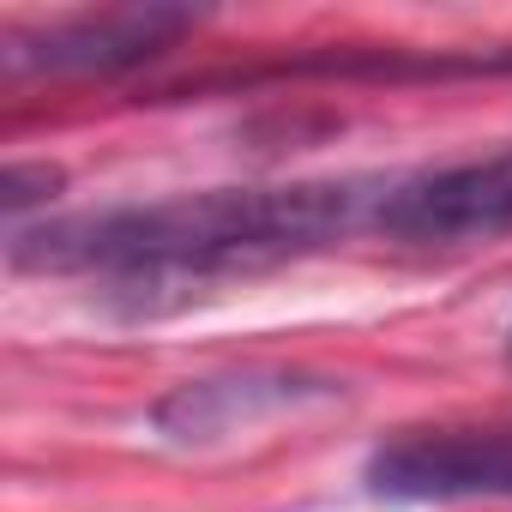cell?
<instances>
[{
  "label": "cell",
  "mask_w": 512,
  "mask_h": 512,
  "mask_svg": "<svg viewBox=\"0 0 512 512\" xmlns=\"http://www.w3.org/2000/svg\"><path fill=\"white\" fill-rule=\"evenodd\" d=\"M374 229L410 247H476L512 235V145L386 181Z\"/></svg>",
  "instance_id": "7a4b0ae2"
},
{
  "label": "cell",
  "mask_w": 512,
  "mask_h": 512,
  "mask_svg": "<svg viewBox=\"0 0 512 512\" xmlns=\"http://www.w3.org/2000/svg\"><path fill=\"white\" fill-rule=\"evenodd\" d=\"M344 380L308 374V368H235V374H205L181 380L151 404V428L175 446H211L229 434H247L272 416H296L314 404H338Z\"/></svg>",
  "instance_id": "277c9868"
},
{
  "label": "cell",
  "mask_w": 512,
  "mask_h": 512,
  "mask_svg": "<svg viewBox=\"0 0 512 512\" xmlns=\"http://www.w3.org/2000/svg\"><path fill=\"white\" fill-rule=\"evenodd\" d=\"M199 25V13L187 7H103V13H67V19H43V25H19L7 31L0 67L13 79L49 73V79H85V73H127L157 61L163 49H175L187 31Z\"/></svg>",
  "instance_id": "3957f363"
},
{
  "label": "cell",
  "mask_w": 512,
  "mask_h": 512,
  "mask_svg": "<svg viewBox=\"0 0 512 512\" xmlns=\"http://www.w3.org/2000/svg\"><path fill=\"white\" fill-rule=\"evenodd\" d=\"M386 500H512V428H422L368 458Z\"/></svg>",
  "instance_id": "5b68a950"
},
{
  "label": "cell",
  "mask_w": 512,
  "mask_h": 512,
  "mask_svg": "<svg viewBox=\"0 0 512 512\" xmlns=\"http://www.w3.org/2000/svg\"><path fill=\"white\" fill-rule=\"evenodd\" d=\"M386 181H278V187H205L145 205H103L43 217L7 235L13 272L103 278L139 308L193 296L217 278H253L356 235L374 223Z\"/></svg>",
  "instance_id": "6da1fadb"
},
{
  "label": "cell",
  "mask_w": 512,
  "mask_h": 512,
  "mask_svg": "<svg viewBox=\"0 0 512 512\" xmlns=\"http://www.w3.org/2000/svg\"><path fill=\"white\" fill-rule=\"evenodd\" d=\"M61 187H67V175L55 163H7V175H0V211H7L13 229H25V211L49 205Z\"/></svg>",
  "instance_id": "8992f818"
}]
</instances>
